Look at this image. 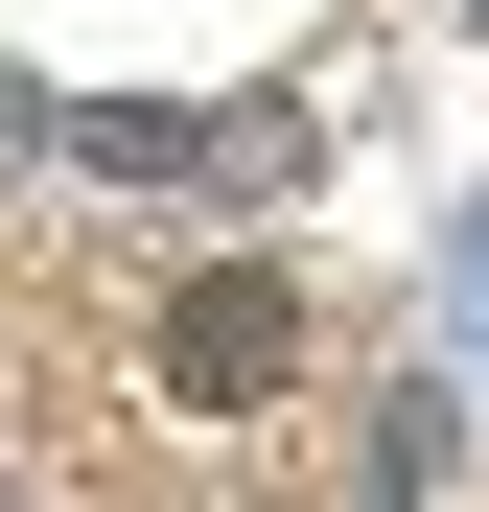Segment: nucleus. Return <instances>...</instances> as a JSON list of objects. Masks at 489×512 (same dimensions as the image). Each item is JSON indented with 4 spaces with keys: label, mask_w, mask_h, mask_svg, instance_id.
<instances>
[{
    "label": "nucleus",
    "mask_w": 489,
    "mask_h": 512,
    "mask_svg": "<svg viewBox=\"0 0 489 512\" xmlns=\"http://www.w3.org/2000/svg\"><path fill=\"white\" fill-rule=\"evenodd\" d=\"M303 373V280H187V303H163V396H187V419H257Z\"/></svg>",
    "instance_id": "obj_1"
}]
</instances>
